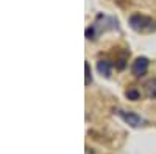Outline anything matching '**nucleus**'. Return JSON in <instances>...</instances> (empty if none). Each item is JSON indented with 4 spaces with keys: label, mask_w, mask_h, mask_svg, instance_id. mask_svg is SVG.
<instances>
[{
    "label": "nucleus",
    "mask_w": 156,
    "mask_h": 154,
    "mask_svg": "<svg viewBox=\"0 0 156 154\" xmlns=\"http://www.w3.org/2000/svg\"><path fill=\"white\" fill-rule=\"evenodd\" d=\"M154 20L144 14H133L129 17V27L134 31H151L154 27Z\"/></svg>",
    "instance_id": "nucleus-1"
},
{
    "label": "nucleus",
    "mask_w": 156,
    "mask_h": 154,
    "mask_svg": "<svg viewBox=\"0 0 156 154\" xmlns=\"http://www.w3.org/2000/svg\"><path fill=\"white\" fill-rule=\"evenodd\" d=\"M126 55H128V51H125V53L119 58V61H117V69L119 70H123L125 69V61H126Z\"/></svg>",
    "instance_id": "nucleus-7"
},
{
    "label": "nucleus",
    "mask_w": 156,
    "mask_h": 154,
    "mask_svg": "<svg viewBox=\"0 0 156 154\" xmlns=\"http://www.w3.org/2000/svg\"><path fill=\"white\" fill-rule=\"evenodd\" d=\"M148 67H150V61L148 58L145 56H139L134 59L133 66H131V73L134 76H137V78H140V76H144L147 72H148Z\"/></svg>",
    "instance_id": "nucleus-3"
},
{
    "label": "nucleus",
    "mask_w": 156,
    "mask_h": 154,
    "mask_svg": "<svg viewBox=\"0 0 156 154\" xmlns=\"http://www.w3.org/2000/svg\"><path fill=\"white\" fill-rule=\"evenodd\" d=\"M119 117L126 123V125H129L131 128H139V126H142L145 123V120L140 117V115H137L136 112H126V111H122V109H117V111H114Z\"/></svg>",
    "instance_id": "nucleus-2"
},
{
    "label": "nucleus",
    "mask_w": 156,
    "mask_h": 154,
    "mask_svg": "<svg viewBox=\"0 0 156 154\" xmlns=\"http://www.w3.org/2000/svg\"><path fill=\"white\" fill-rule=\"evenodd\" d=\"M147 91H148V97L156 100V80H154V87H147Z\"/></svg>",
    "instance_id": "nucleus-8"
},
{
    "label": "nucleus",
    "mask_w": 156,
    "mask_h": 154,
    "mask_svg": "<svg viewBox=\"0 0 156 154\" xmlns=\"http://www.w3.org/2000/svg\"><path fill=\"white\" fill-rule=\"evenodd\" d=\"M84 73H86L84 86H89L90 83H92V73H90V66H89V62H87V61L84 62Z\"/></svg>",
    "instance_id": "nucleus-6"
},
{
    "label": "nucleus",
    "mask_w": 156,
    "mask_h": 154,
    "mask_svg": "<svg viewBox=\"0 0 156 154\" xmlns=\"http://www.w3.org/2000/svg\"><path fill=\"white\" fill-rule=\"evenodd\" d=\"M125 97L129 100V101H137L140 98V92L137 91V89L131 87V89H128V91L125 92Z\"/></svg>",
    "instance_id": "nucleus-5"
},
{
    "label": "nucleus",
    "mask_w": 156,
    "mask_h": 154,
    "mask_svg": "<svg viewBox=\"0 0 156 154\" xmlns=\"http://www.w3.org/2000/svg\"><path fill=\"white\" fill-rule=\"evenodd\" d=\"M97 72L103 76H106V78H109L111 73H112V64L106 59H100L97 62Z\"/></svg>",
    "instance_id": "nucleus-4"
}]
</instances>
